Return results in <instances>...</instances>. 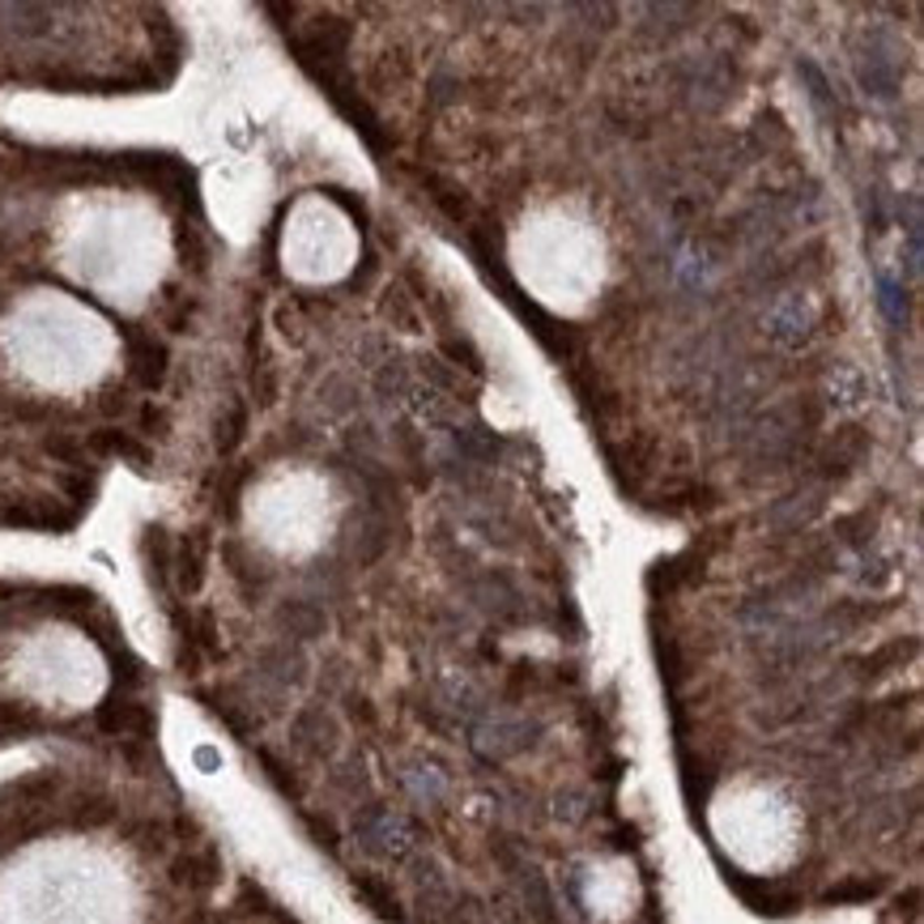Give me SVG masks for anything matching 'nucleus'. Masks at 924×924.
Here are the masks:
<instances>
[{
	"mask_svg": "<svg viewBox=\"0 0 924 924\" xmlns=\"http://www.w3.org/2000/svg\"><path fill=\"white\" fill-rule=\"evenodd\" d=\"M354 835L371 857H392V861H401V857H410V848H414V827H410L401 814L384 809V805L367 809V814L354 822Z\"/></svg>",
	"mask_w": 924,
	"mask_h": 924,
	"instance_id": "1",
	"label": "nucleus"
},
{
	"mask_svg": "<svg viewBox=\"0 0 924 924\" xmlns=\"http://www.w3.org/2000/svg\"><path fill=\"white\" fill-rule=\"evenodd\" d=\"M729 886L742 894L754 912H763V916H784V912L797 907V894L767 886V882H754V878H742V873H729Z\"/></svg>",
	"mask_w": 924,
	"mask_h": 924,
	"instance_id": "2",
	"label": "nucleus"
},
{
	"mask_svg": "<svg viewBox=\"0 0 924 924\" xmlns=\"http://www.w3.org/2000/svg\"><path fill=\"white\" fill-rule=\"evenodd\" d=\"M354 891L375 907V916L387 924H405V916H401V903H396V894H392V886L387 882H380V878H354Z\"/></svg>",
	"mask_w": 924,
	"mask_h": 924,
	"instance_id": "3",
	"label": "nucleus"
},
{
	"mask_svg": "<svg viewBox=\"0 0 924 924\" xmlns=\"http://www.w3.org/2000/svg\"><path fill=\"white\" fill-rule=\"evenodd\" d=\"M524 894H529V903H533L537 924H554V921H559V916H554V899H550V886H545V878H541L537 869H529V873H524Z\"/></svg>",
	"mask_w": 924,
	"mask_h": 924,
	"instance_id": "4",
	"label": "nucleus"
},
{
	"mask_svg": "<svg viewBox=\"0 0 924 924\" xmlns=\"http://www.w3.org/2000/svg\"><path fill=\"white\" fill-rule=\"evenodd\" d=\"M878 891H882V882H852V886L827 891V903H857V899H873Z\"/></svg>",
	"mask_w": 924,
	"mask_h": 924,
	"instance_id": "5",
	"label": "nucleus"
},
{
	"mask_svg": "<svg viewBox=\"0 0 924 924\" xmlns=\"http://www.w3.org/2000/svg\"><path fill=\"white\" fill-rule=\"evenodd\" d=\"M286 623H298V635H320V630H325V618L311 614L307 605H290V609H286Z\"/></svg>",
	"mask_w": 924,
	"mask_h": 924,
	"instance_id": "6",
	"label": "nucleus"
}]
</instances>
